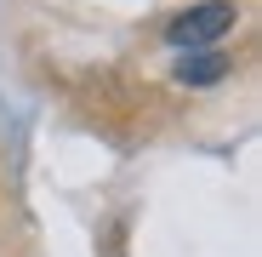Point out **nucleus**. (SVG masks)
<instances>
[{
    "label": "nucleus",
    "mask_w": 262,
    "mask_h": 257,
    "mask_svg": "<svg viewBox=\"0 0 262 257\" xmlns=\"http://www.w3.org/2000/svg\"><path fill=\"white\" fill-rule=\"evenodd\" d=\"M228 29H234V6H228V0H205V6H188V12L171 23L165 34H171V46L194 52V46H211V40H223Z\"/></svg>",
    "instance_id": "obj_1"
},
{
    "label": "nucleus",
    "mask_w": 262,
    "mask_h": 257,
    "mask_svg": "<svg viewBox=\"0 0 262 257\" xmlns=\"http://www.w3.org/2000/svg\"><path fill=\"white\" fill-rule=\"evenodd\" d=\"M223 69H228V57H216V52H188V57L177 63V80H183V86H211V80H223Z\"/></svg>",
    "instance_id": "obj_2"
}]
</instances>
